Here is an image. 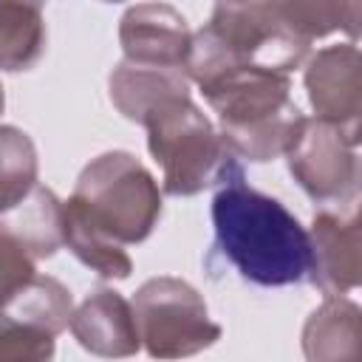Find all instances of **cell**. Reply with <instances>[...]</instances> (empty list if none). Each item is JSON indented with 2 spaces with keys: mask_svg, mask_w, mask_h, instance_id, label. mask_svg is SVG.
<instances>
[{
  "mask_svg": "<svg viewBox=\"0 0 362 362\" xmlns=\"http://www.w3.org/2000/svg\"><path fill=\"white\" fill-rule=\"evenodd\" d=\"M212 198L221 255L257 286H291L308 277L311 243L303 223L277 201L243 181L235 164Z\"/></svg>",
  "mask_w": 362,
  "mask_h": 362,
  "instance_id": "cell-1",
  "label": "cell"
},
{
  "mask_svg": "<svg viewBox=\"0 0 362 362\" xmlns=\"http://www.w3.org/2000/svg\"><path fill=\"white\" fill-rule=\"evenodd\" d=\"M221 119V139L232 156L272 161L286 156L300 133L303 113L291 102L288 76L260 65H232L201 85Z\"/></svg>",
  "mask_w": 362,
  "mask_h": 362,
  "instance_id": "cell-2",
  "label": "cell"
},
{
  "mask_svg": "<svg viewBox=\"0 0 362 362\" xmlns=\"http://www.w3.org/2000/svg\"><path fill=\"white\" fill-rule=\"evenodd\" d=\"M68 204L122 246L141 243L161 215L156 178L122 150L93 158L79 173Z\"/></svg>",
  "mask_w": 362,
  "mask_h": 362,
  "instance_id": "cell-3",
  "label": "cell"
},
{
  "mask_svg": "<svg viewBox=\"0 0 362 362\" xmlns=\"http://www.w3.org/2000/svg\"><path fill=\"white\" fill-rule=\"evenodd\" d=\"M141 124L147 127V147L161 164L164 192L170 195H195L235 167L221 133H215L189 96L158 105Z\"/></svg>",
  "mask_w": 362,
  "mask_h": 362,
  "instance_id": "cell-4",
  "label": "cell"
},
{
  "mask_svg": "<svg viewBox=\"0 0 362 362\" xmlns=\"http://www.w3.org/2000/svg\"><path fill=\"white\" fill-rule=\"evenodd\" d=\"M139 339L150 356L178 359L209 348L221 325L209 320L204 297L178 277H153L133 294Z\"/></svg>",
  "mask_w": 362,
  "mask_h": 362,
  "instance_id": "cell-5",
  "label": "cell"
},
{
  "mask_svg": "<svg viewBox=\"0 0 362 362\" xmlns=\"http://www.w3.org/2000/svg\"><path fill=\"white\" fill-rule=\"evenodd\" d=\"M204 28L240 65L286 74L297 68L308 51V42L286 28L280 0H218L212 20Z\"/></svg>",
  "mask_w": 362,
  "mask_h": 362,
  "instance_id": "cell-6",
  "label": "cell"
},
{
  "mask_svg": "<svg viewBox=\"0 0 362 362\" xmlns=\"http://www.w3.org/2000/svg\"><path fill=\"white\" fill-rule=\"evenodd\" d=\"M297 184L322 204H339L356 187L354 144L322 119H303L297 139L286 150Z\"/></svg>",
  "mask_w": 362,
  "mask_h": 362,
  "instance_id": "cell-7",
  "label": "cell"
},
{
  "mask_svg": "<svg viewBox=\"0 0 362 362\" xmlns=\"http://www.w3.org/2000/svg\"><path fill=\"white\" fill-rule=\"evenodd\" d=\"M305 88L317 119L334 124L354 147L362 116V62L354 42L322 48L305 68Z\"/></svg>",
  "mask_w": 362,
  "mask_h": 362,
  "instance_id": "cell-8",
  "label": "cell"
},
{
  "mask_svg": "<svg viewBox=\"0 0 362 362\" xmlns=\"http://www.w3.org/2000/svg\"><path fill=\"white\" fill-rule=\"evenodd\" d=\"M311 269L308 277L325 294H345L359 286L362 269V226L356 206L348 209H322L314 215L311 232Z\"/></svg>",
  "mask_w": 362,
  "mask_h": 362,
  "instance_id": "cell-9",
  "label": "cell"
},
{
  "mask_svg": "<svg viewBox=\"0 0 362 362\" xmlns=\"http://www.w3.org/2000/svg\"><path fill=\"white\" fill-rule=\"evenodd\" d=\"M124 59L184 68L192 34L187 20L167 3H139L124 11L119 25Z\"/></svg>",
  "mask_w": 362,
  "mask_h": 362,
  "instance_id": "cell-10",
  "label": "cell"
},
{
  "mask_svg": "<svg viewBox=\"0 0 362 362\" xmlns=\"http://www.w3.org/2000/svg\"><path fill=\"white\" fill-rule=\"evenodd\" d=\"M71 334L96 356H130L141 348L130 303L113 288L90 291L76 311H71Z\"/></svg>",
  "mask_w": 362,
  "mask_h": 362,
  "instance_id": "cell-11",
  "label": "cell"
},
{
  "mask_svg": "<svg viewBox=\"0 0 362 362\" xmlns=\"http://www.w3.org/2000/svg\"><path fill=\"white\" fill-rule=\"evenodd\" d=\"M178 96H189V76L184 68L122 59L110 74V99L130 122L141 124L150 110Z\"/></svg>",
  "mask_w": 362,
  "mask_h": 362,
  "instance_id": "cell-12",
  "label": "cell"
},
{
  "mask_svg": "<svg viewBox=\"0 0 362 362\" xmlns=\"http://www.w3.org/2000/svg\"><path fill=\"white\" fill-rule=\"evenodd\" d=\"M0 232L14 238L34 260L51 257L62 246V204L48 189L34 184L25 198L0 212Z\"/></svg>",
  "mask_w": 362,
  "mask_h": 362,
  "instance_id": "cell-13",
  "label": "cell"
},
{
  "mask_svg": "<svg viewBox=\"0 0 362 362\" xmlns=\"http://www.w3.org/2000/svg\"><path fill=\"white\" fill-rule=\"evenodd\" d=\"M303 351L314 362L356 359L362 351V320L351 300L328 294L303 328Z\"/></svg>",
  "mask_w": 362,
  "mask_h": 362,
  "instance_id": "cell-14",
  "label": "cell"
},
{
  "mask_svg": "<svg viewBox=\"0 0 362 362\" xmlns=\"http://www.w3.org/2000/svg\"><path fill=\"white\" fill-rule=\"evenodd\" d=\"M45 3L48 0H0V71H28L42 57Z\"/></svg>",
  "mask_w": 362,
  "mask_h": 362,
  "instance_id": "cell-15",
  "label": "cell"
},
{
  "mask_svg": "<svg viewBox=\"0 0 362 362\" xmlns=\"http://www.w3.org/2000/svg\"><path fill=\"white\" fill-rule=\"evenodd\" d=\"M62 243H68V249L99 277L124 280L133 272V263L122 249V243L107 238L102 229H96L68 201L62 204Z\"/></svg>",
  "mask_w": 362,
  "mask_h": 362,
  "instance_id": "cell-16",
  "label": "cell"
},
{
  "mask_svg": "<svg viewBox=\"0 0 362 362\" xmlns=\"http://www.w3.org/2000/svg\"><path fill=\"white\" fill-rule=\"evenodd\" d=\"M280 17L303 42L331 31H345L354 40L359 31V0H280Z\"/></svg>",
  "mask_w": 362,
  "mask_h": 362,
  "instance_id": "cell-17",
  "label": "cell"
},
{
  "mask_svg": "<svg viewBox=\"0 0 362 362\" xmlns=\"http://www.w3.org/2000/svg\"><path fill=\"white\" fill-rule=\"evenodd\" d=\"M37 184V150L28 133L0 124V212L14 206Z\"/></svg>",
  "mask_w": 362,
  "mask_h": 362,
  "instance_id": "cell-18",
  "label": "cell"
},
{
  "mask_svg": "<svg viewBox=\"0 0 362 362\" xmlns=\"http://www.w3.org/2000/svg\"><path fill=\"white\" fill-rule=\"evenodd\" d=\"M54 356V337L0 308V362H40Z\"/></svg>",
  "mask_w": 362,
  "mask_h": 362,
  "instance_id": "cell-19",
  "label": "cell"
},
{
  "mask_svg": "<svg viewBox=\"0 0 362 362\" xmlns=\"http://www.w3.org/2000/svg\"><path fill=\"white\" fill-rule=\"evenodd\" d=\"M34 257L8 235L0 232V303L34 277Z\"/></svg>",
  "mask_w": 362,
  "mask_h": 362,
  "instance_id": "cell-20",
  "label": "cell"
},
{
  "mask_svg": "<svg viewBox=\"0 0 362 362\" xmlns=\"http://www.w3.org/2000/svg\"><path fill=\"white\" fill-rule=\"evenodd\" d=\"M3 105H6V96H3V85H0V113H3Z\"/></svg>",
  "mask_w": 362,
  "mask_h": 362,
  "instance_id": "cell-21",
  "label": "cell"
}]
</instances>
